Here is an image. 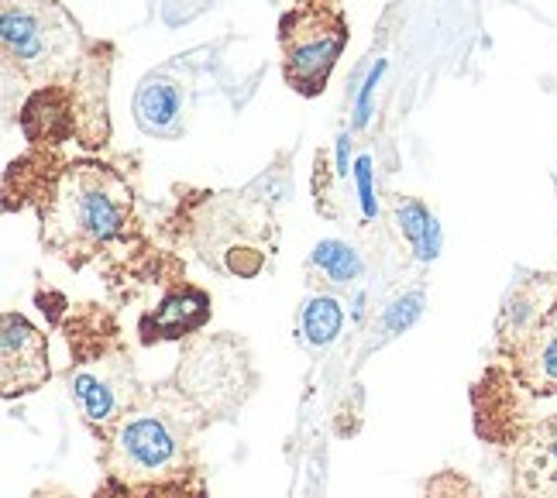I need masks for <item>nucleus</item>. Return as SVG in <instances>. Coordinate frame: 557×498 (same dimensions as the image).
Returning <instances> with one entry per match:
<instances>
[{
    "instance_id": "nucleus-8",
    "label": "nucleus",
    "mask_w": 557,
    "mask_h": 498,
    "mask_svg": "<svg viewBox=\"0 0 557 498\" xmlns=\"http://www.w3.org/2000/svg\"><path fill=\"white\" fill-rule=\"evenodd\" d=\"M503 351L512 358V372L523 388L533 396H557V299Z\"/></svg>"
},
{
    "instance_id": "nucleus-17",
    "label": "nucleus",
    "mask_w": 557,
    "mask_h": 498,
    "mask_svg": "<svg viewBox=\"0 0 557 498\" xmlns=\"http://www.w3.org/2000/svg\"><path fill=\"white\" fill-rule=\"evenodd\" d=\"M382 70H385V62H379V66H375V70L369 73L366 86H361V97H358V114H355V124H366V121H369V103H372V90H375V83H379Z\"/></svg>"
},
{
    "instance_id": "nucleus-15",
    "label": "nucleus",
    "mask_w": 557,
    "mask_h": 498,
    "mask_svg": "<svg viewBox=\"0 0 557 498\" xmlns=\"http://www.w3.org/2000/svg\"><path fill=\"white\" fill-rule=\"evenodd\" d=\"M121 498H207L203 478L197 474H180V478H165V482H152V485H124L117 482Z\"/></svg>"
},
{
    "instance_id": "nucleus-18",
    "label": "nucleus",
    "mask_w": 557,
    "mask_h": 498,
    "mask_svg": "<svg viewBox=\"0 0 557 498\" xmlns=\"http://www.w3.org/2000/svg\"><path fill=\"white\" fill-rule=\"evenodd\" d=\"M337 176H348V135H341L337 145Z\"/></svg>"
},
{
    "instance_id": "nucleus-2",
    "label": "nucleus",
    "mask_w": 557,
    "mask_h": 498,
    "mask_svg": "<svg viewBox=\"0 0 557 498\" xmlns=\"http://www.w3.org/2000/svg\"><path fill=\"white\" fill-rule=\"evenodd\" d=\"M135 224V197L121 172L100 162H70L46 189L41 241L73 265L124 241Z\"/></svg>"
},
{
    "instance_id": "nucleus-4",
    "label": "nucleus",
    "mask_w": 557,
    "mask_h": 498,
    "mask_svg": "<svg viewBox=\"0 0 557 498\" xmlns=\"http://www.w3.org/2000/svg\"><path fill=\"white\" fill-rule=\"evenodd\" d=\"M348 46V21L327 4H299L278 21L286 83L299 97H320Z\"/></svg>"
},
{
    "instance_id": "nucleus-11",
    "label": "nucleus",
    "mask_w": 557,
    "mask_h": 498,
    "mask_svg": "<svg viewBox=\"0 0 557 498\" xmlns=\"http://www.w3.org/2000/svg\"><path fill=\"white\" fill-rule=\"evenodd\" d=\"M183 117V90L165 73L145 76L135 94V121L145 135H176Z\"/></svg>"
},
{
    "instance_id": "nucleus-16",
    "label": "nucleus",
    "mask_w": 557,
    "mask_h": 498,
    "mask_svg": "<svg viewBox=\"0 0 557 498\" xmlns=\"http://www.w3.org/2000/svg\"><path fill=\"white\" fill-rule=\"evenodd\" d=\"M355 176H358V189H361V203H366V213L372 216L375 213V200H372V159L369 155L358 159Z\"/></svg>"
},
{
    "instance_id": "nucleus-7",
    "label": "nucleus",
    "mask_w": 557,
    "mask_h": 498,
    "mask_svg": "<svg viewBox=\"0 0 557 498\" xmlns=\"http://www.w3.org/2000/svg\"><path fill=\"white\" fill-rule=\"evenodd\" d=\"M49 344L46 334L25 316L4 313L0 323V382H4V396L35 393L49 382Z\"/></svg>"
},
{
    "instance_id": "nucleus-10",
    "label": "nucleus",
    "mask_w": 557,
    "mask_h": 498,
    "mask_svg": "<svg viewBox=\"0 0 557 498\" xmlns=\"http://www.w3.org/2000/svg\"><path fill=\"white\" fill-rule=\"evenodd\" d=\"M210 296L197 286H176L159 299L156 310H148L138 323V334L145 344H162V340H183L207 327L210 320Z\"/></svg>"
},
{
    "instance_id": "nucleus-5",
    "label": "nucleus",
    "mask_w": 557,
    "mask_h": 498,
    "mask_svg": "<svg viewBox=\"0 0 557 498\" xmlns=\"http://www.w3.org/2000/svg\"><path fill=\"white\" fill-rule=\"evenodd\" d=\"M255 375L245 348L234 337L197 340L186 351L173 388L203 420L234 413L251 393Z\"/></svg>"
},
{
    "instance_id": "nucleus-3",
    "label": "nucleus",
    "mask_w": 557,
    "mask_h": 498,
    "mask_svg": "<svg viewBox=\"0 0 557 498\" xmlns=\"http://www.w3.org/2000/svg\"><path fill=\"white\" fill-rule=\"evenodd\" d=\"M200 426V413L193 409L173 385L159 396H141L135 409H127L121 423L107 433L103 464L124 485H152L186 474L189 440Z\"/></svg>"
},
{
    "instance_id": "nucleus-12",
    "label": "nucleus",
    "mask_w": 557,
    "mask_h": 498,
    "mask_svg": "<svg viewBox=\"0 0 557 498\" xmlns=\"http://www.w3.org/2000/svg\"><path fill=\"white\" fill-rule=\"evenodd\" d=\"M310 275H317L320 283H327V286H351L355 278H361V272H366V262H361V254L345 245V241H337V237H327V241H320L310 254V262H307Z\"/></svg>"
},
{
    "instance_id": "nucleus-9",
    "label": "nucleus",
    "mask_w": 557,
    "mask_h": 498,
    "mask_svg": "<svg viewBox=\"0 0 557 498\" xmlns=\"http://www.w3.org/2000/svg\"><path fill=\"white\" fill-rule=\"evenodd\" d=\"M517 498H557V416L533 423L512 450Z\"/></svg>"
},
{
    "instance_id": "nucleus-13",
    "label": "nucleus",
    "mask_w": 557,
    "mask_h": 498,
    "mask_svg": "<svg viewBox=\"0 0 557 498\" xmlns=\"http://www.w3.org/2000/svg\"><path fill=\"white\" fill-rule=\"evenodd\" d=\"M341 327H345V310H341L334 296L317 292L304 299V307H299V340L310 344V348H327L341 337Z\"/></svg>"
},
{
    "instance_id": "nucleus-14",
    "label": "nucleus",
    "mask_w": 557,
    "mask_h": 498,
    "mask_svg": "<svg viewBox=\"0 0 557 498\" xmlns=\"http://www.w3.org/2000/svg\"><path fill=\"white\" fill-rule=\"evenodd\" d=\"M396 224L406 237V245L413 248V254L420 262H434L441 254V227L434 221V213L426 210L420 200L399 197L396 200Z\"/></svg>"
},
{
    "instance_id": "nucleus-6",
    "label": "nucleus",
    "mask_w": 557,
    "mask_h": 498,
    "mask_svg": "<svg viewBox=\"0 0 557 498\" xmlns=\"http://www.w3.org/2000/svg\"><path fill=\"white\" fill-rule=\"evenodd\" d=\"M70 396L79 406L83 420L107 437L127 409H135L141 402L145 393L138 388L132 358L100 354V358L76 361V368H70Z\"/></svg>"
},
{
    "instance_id": "nucleus-1",
    "label": "nucleus",
    "mask_w": 557,
    "mask_h": 498,
    "mask_svg": "<svg viewBox=\"0 0 557 498\" xmlns=\"http://www.w3.org/2000/svg\"><path fill=\"white\" fill-rule=\"evenodd\" d=\"M4 86H25L35 100L21 111L32 141L76 135L83 145L107 141V76L111 46L87 41L59 0H0Z\"/></svg>"
}]
</instances>
